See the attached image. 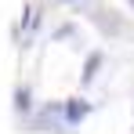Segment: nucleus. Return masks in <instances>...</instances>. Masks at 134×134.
Returning a JSON list of instances; mask_svg holds the SVG:
<instances>
[{
  "label": "nucleus",
  "instance_id": "nucleus-1",
  "mask_svg": "<svg viewBox=\"0 0 134 134\" xmlns=\"http://www.w3.org/2000/svg\"><path fill=\"white\" fill-rule=\"evenodd\" d=\"M83 116H87V105H83V102H69L65 105V120L69 123H76V120H83Z\"/></svg>",
  "mask_w": 134,
  "mask_h": 134
},
{
  "label": "nucleus",
  "instance_id": "nucleus-2",
  "mask_svg": "<svg viewBox=\"0 0 134 134\" xmlns=\"http://www.w3.org/2000/svg\"><path fill=\"white\" fill-rule=\"evenodd\" d=\"M98 62H102L98 54H94V58H91V62H87V72H83V80H94V69H98Z\"/></svg>",
  "mask_w": 134,
  "mask_h": 134
},
{
  "label": "nucleus",
  "instance_id": "nucleus-3",
  "mask_svg": "<svg viewBox=\"0 0 134 134\" xmlns=\"http://www.w3.org/2000/svg\"><path fill=\"white\" fill-rule=\"evenodd\" d=\"M15 105H18V109H22V112L29 109V91H18V102H15Z\"/></svg>",
  "mask_w": 134,
  "mask_h": 134
}]
</instances>
